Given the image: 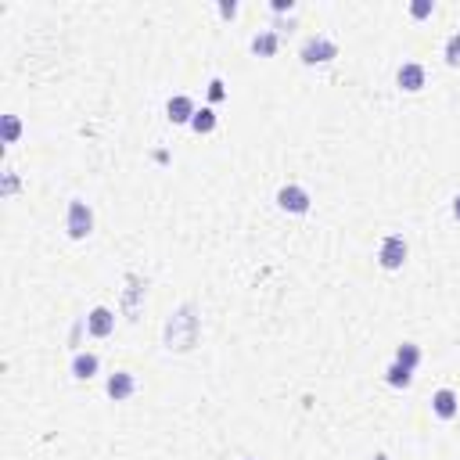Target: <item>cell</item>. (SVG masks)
Returning a JSON list of instances; mask_svg holds the SVG:
<instances>
[{"label": "cell", "instance_id": "obj_1", "mask_svg": "<svg viewBox=\"0 0 460 460\" xmlns=\"http://www.w3.org/2000/svg\"><path fill=\"white\" fill-rule=\"evenodd\" d=\"M65 226H69V238H76V241L90 238V230H94V212H90V205L80 202V198H72V202H69V219H65Z\"/></svg>", "mask_w": 460, "mask_h": 460}, {"label": "cell", "instance_id": "obj_2", "mask_svg": "<svg viewBox=\"0 0 460 460\" xmlns=\"http://www.w3.org/2000/svg\"><path fill=\"white\" fill-rule=\"evenodd\" d=\"M378 263H381L385 270H399L402 263H407V241H402L399 234H388V238L381 241V252H378Z\"/></svg>", "mask_w": 460, "mask_h": 460}, {"label": "cell", "instance_id": "obj_3", "mask_svg": "<svg viewBox=\"0 0 460 460\" xmlns=\"http://www.w3.org/2000/svg\"><path fill=\"white\" fill-rule=\"evenodd\" d=\"M277 205L284 212H292V216H302V212H310V195L302 187H295V184H288V187L277 191Z\"/></svg>", "mask_w": 460, "mask_h": 460}, {"label": "cell", "instance_id": "obj_4", "mask_svg": "<svg viewBox=\"0 0 460 460\" xmlns=\"http://www.w3.org/2000/svg\"><path fill=\"white\" fill-rule=\"evenodd\" d=\"M331 58H338V47L324 36H313L302 43V62L306 65H317V62H331Z\"/></svg>", "mask_w": 460, "mask_h": 460}, {"label": "cell", "instance_id": "obj_5", "mask_svg": "<svg viewBox=\"0 0 460 460\" xmlns=\"http://www.w3.org/2000/svg\"><path fill=\"white\" fill-rule=\"evenodd\" d=\"M104 388H108V395H111L115 402H123V399H130V395L137 392V378H133L130 371H115Z\"/></svg>", "mask_w": 460, "mask_h": 460}, {"label": "cell", "instance_id": "obj_6", "mask_svg": "<svg viewBox=\"0 0 460 460\" xmlns=\"http://www.w3.org/2000/svg\"><path fill=\"white\" fill-rule=\"evenodd\" d=\"M87 331H90L94 338H108V334L115 331V313H111L108 306H97V310L87 317Z\"/></svg>", "mask_w": 460, "mask_h": 460}, {"label": "cell", "instance_id": "obj_7", "mask_svg": "<svg viewBox=\"0 0 460 460\" xmlns=\"http://www.w3.org/2000/svg\"><path fill=\"white\" fill-rule=\"evenodd\" d=\"M432 410H435L442 421H453V417H456V410H460V399H456V392H453V388H439V392L432 395Z\"/></svg>", "mask_w": 460, "mask_h": 460}, {"label": "cell", "instance_id": "obj_8", "mask_svg": "<svg viewBox=\"0 0 460 460\" xmlns=\"http://www.w3.org/2000/svg\"><path fill=\"white\" fill-rule=\"evenodd\" d=\"M165 111H169V119H172V123H191L198 108H195V101H191L187 94H177V97H169Z\"/></svg>", "mask_w": 460, "mask_h": 460}, {"label": "cell", "instance_id": "obj_9", "mask_svg": "<svg viewBox=\"0 0 460 460\" xmlns=\"http://www.w3.org/2000/svg\"><path fill=\"white\" fill-rule=\"evenodd\" d=\"M399 87L402 90H407V94H417L421 87H425V65H417V62H407V65H402L399 69Z\"/></svg>", "mask_w": 460, "mask_h": 460}, {"label": "cell", "instance_id": "obj_10", "mask_svg": "<svg viewBox=\"0 0 460 460\" xmlns=\"http://www.w3.org/2000/svg\"><path fill=\"white\" fill-rule=\"evenodd\" d=\"M97 367H101V360L94 353H76L72 356V378H80V381H90L97 374Z\"/></svg>", "mask_w": 460, "mask_h": 460}, {"label": "cell", "instance_id": "obj_11", "mask_svg": "<svg viewBox=\"0 0 460 460\" xmlns=\"http://www.w3.org/2000/svg\"><path fill=\"white\" fill-rule=\"evenodd\" d=\"M395 363H399V367H407V371H414V367L421 363V349H417L414 341H402L399 349H395Z\"/></svg>", "mask_w": 460, "mask_h": 460}, {"label": "cell", "instance_id": "obj_12", "mask_svg": "<svg viewBox=\"0 0 460 460\" xmlns=\"http://www.w3.org/2000/svg\"><path fill=\"white\" fill-rule=\"evenodd\" d=\"M277 47H280L277 33H259V36L252 40V50H256L259 58H273V54H277Z\"/></svg>", "mask_w": 460, "mask_h": 460}, {"label": "cell", "instance_id": "obj_13", "mask_svg": "<svg viewBox=\"0 0 460 460\" xmlns=\"http://www.w3.org/2000/svg\"><path fill=\"white\" fill-rule=\"evenodd\" d=\"M385 381H388L392 388H410V381H414V371H407V367L392 363V367L385 371Z\"/></svg>", "mask_w": 460, "mask_h": 460}, {"label": "cell", "instance_id": "obj_14", "mask_svg": "<svg viewBox=\"0 0 460 460\" xmlns=\"http://www.w3.org/2000/svg\"><path fill=\"white\" fill-rule=\"evenodd\" d=\"M191 130H195V133H212V130H216V111H212V108H202V111H195Z\"/></svg>", "mask_w": 460, "mask_h": 460}, {"label": "cell", "instance_id": "obj_15", "mask_svg": "<svg viewBox=\"0 0 460 460\" xmlns=\"http://www.w3.org/2000/svg\"><path fill=\"white\" fill-rule=\"evenodd\" d=\"M22 133V123H18V115H4V144H15Z\"/></svg>", "mask_w": 460, "mask_h": 460}, {"label": "cell", "instance_id": "obj_16", "mask_svg": "<svg viewBox=\"0 0 460 460\" xmlns=\"http://www.w3.org/2000/svg\"><path fill=\"white\" fill-rule=\"evenodd\" d=\"M446 62H449V65H460V33H453V36L446 40Z\"/></svg>", "mask_w": 460, "mask_h": 460}, {"label": "cell", "instance_id": "obj_17", "mask_svg": "<svg viewBox=\"0 0 460 460\" xmlns=\"http://www.w3.org/2000/svg\"><path fill=\"white\" fill-rule=\"evenodd\" d=\"M432 11H435L432 0H414V4H410V15H414V18H428Z\"/></svg>", "mask_w": 460, "mask_h": 460}, {"label": "cell", "instance_id": "obj_18", "mask_svg": "<svg viewBox=\"0 0 460 460\" xmlns=\"http://www.w3.org/2000/svg\"><path fill=\"white\" fill-rule=\"evenodd\" d=\"M209 97H212V101H223V80H212V83H209Z\"/></svg>", "mask_w": 460, "mask_h": 460}, {"label": "cell", "instance_id": "obj_19", "mask_svg": "<svg viewBox=\"0 0 460 460\" xmlns=\"http://www.w3.org/2000/svg\"><path fill=\"white\" fill-rule=\"evenodd\" d=\"M295 4H292V0H273V11H292Z\"/></svg>", "mask_w": 460, "mask_h": 460}, {"label": "cell", "instance_id": "obj_20", "mask_svg": "<svg viewBox=\"0 0 460 460\" xmlns=\"http://www.w3.org/2000/svg\"><path fill=\"white\" fill-rule=\"evenodd\" d=\"M4 191H8V195H15V191H18V180H15V177H8V184H4Z\"/></svg>", "mask_w": 460, "mask_h": 460}, {"label": "cell", "instance_id": "obj_21", "mask_svg": "<svg viewBox=\"0 0 460 460\" xmlns=\"http://www.w3.org/2000/svg\"><path fill=\"white\" fill-rule=\"evenodd\" d=\"M453 216H456V219H460V195H456V198H453Z\"/></svg>", "mask_w": 460, "mask_h": 460}, {"label": "cell", "instance_id": "obj_22", "mask_svg": "<svg viewBox=\"0 0 460 460\" xmlns=\"http://www.w3.org/2000/svg\"><path fill=\"white\" fill-rule=\"evenodd\" d=\"M374 460H388V456H374Z\"/></svg>", "mask_w": 460, "mask_h": 460}]
</instances>
